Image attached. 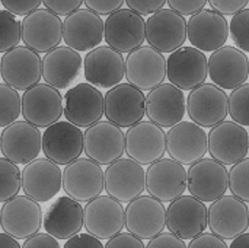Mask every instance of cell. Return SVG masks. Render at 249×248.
I'll return each mask as SVG.
<instances>
[{
    "instance_id": "obj_1",
    "label": "cell",
    "mask_w": 249,
    "mask_h": 248,
    "mask_svg": "<svg viewBox=\"0 0 249 248\" xmlns=\"http://www.w3.org/2000/svg\"><path fill=\"white\" fill-rule=\"evenodd\" d=\"M207 227L216 237L231 241L248 231V203L235 196H226L212 202L207 209Z\"/></svg>"
},
{
    "instance_id": "obj_2",
    "label": "cell",
    "mask_w": 249,
    "mask_h": 248,
    "mask_svg": "<svg viewBox=\"0 0 249 248\" xmlns=\"http://www.w3.org/2000/svg\"><path fill=\"white\" fill-rule=\"evenodd\" d=\"M124 77L140 91H152L166 79V58L150 45H142L124 60Z\"/></svg>"
},
{
    "instance_id": "obj_3",
    "label": "cell",
    "mask_w": 249,
    "mask_h": 248,
    "mask_svg": "<svg viewBox=\"0 0 249 248\" xmlns=\"http://www.w3.org/2000/svg\"><path fill=\"white\" fill-rule=\"evenodd\" d=\"M0 77L10 88L26 91L42 79V60L34 50L16 45L1 57Z\"/></svg>"
},
{
    "instance_id": "obj_4",
    "label": "cell",
    "mask_w": 249,
    "mask_h": 248,
    "mask_svg": "<svg viewBox=\"0 0 249 248\" xmlns=\"http://www.w3.org/2000/svg\"><path fill=\"white\" fill-rule=\"evenodd\" d=\"M42 209L28 196H15L0 209V228L15 240H26L39 232L42 227Z\"/></svg>"
},
{
    "instance_id": "obj_5",
    "label": "cell",
    "mask_w": 249,
    "mask_h": 248,
    "mask_svg": "<svg viewBox=\"0 0 249 248\" xmlns=\"http://www.w3.org/2000/svg\"><path fill=\"white\" fill-rule=\"evenodd\" d=\"M20 39L35 53H48L63 39V20L48 9H36L20 22Z\"/></svg>"
},
{
    "instance_id": "obj_6",
    "label": "cell",
    "mask_w": 249,
    "mask_h": 248,
    "mask_svg": "<svg viewBox=\"0 0 249 248\" xmlns=\"http://www.w3.org/2000/svg\"><path fill=\"white\" fill-rule=\"evenodd\" d=\"M144 18L131 9H118L104 22V38L108 47L121 54L131 53L143 45L146 38Z\"/></svg>"
},
{
    "instance_id": "obj_7",
    "label": "cell",
    "mask_w": 249,
    "mask_h": 248,
    "mask_svg": "<svg viewBox=\"0 0 249 248\" xmlns=\"http://www.w3.org/2000/svg\"><path fill=\"white\" fill-rule=\"evenodd\" d=\"M144 114L146 96L130 83H118L104 96V115L121 129L142 121Z\"/></svg>"
},
{
    "instance_id": "obj_8",
    "label": "cell",
    "mask_w": 249,
    "mask_h": 248,
    "mask_svg": "<svg viewBox=\"0 0 249 248\" xmlns=\"http://www.w3.org/2000/svg\"><path fill=\"white\" fill-rule=\"evenodd\" d=\"M165 227L178 238L190 241L207 229V206L193 196L182 194L169 202Z\"/></svg>"
},
{
    "instance_id": "obj_9",
    "label": "cell",
    "mask_w": 249,
    "mask_h": 248,
    "mask_svg": "<svg viewBox=\"0 0 249 248\" xmlns=\"http://www.w3.org/2000/svg\"><path fill=\"white\" fill-rule=\"evenodd\" d=\"M83 227L99 241H108L124 229V208L111 196H98L83 208Z\"/></svg>"
},
{
    "instance_id": "obj_10",
    "label": "cell",
    "mask_w": 249,
    "mask_h": 248,
    "mask_svg": "<svg viewBox=\"0 0 249 248\" xmlns=\"http://www.w3.org/2000/svg\"><path fill=\"white\" fill-rule=\"evenodd\" d=\"M166 208L152 196H139L124 209V228L134 237L152 240L165 229Z\"/></svg>"
},
{
    "instance_id": "obj_11",
    "label": "cell",
    "mask_w": 249,
    "mask_h": 248,
    "mask_svg": "<svg viewBox=\"0 0 249 248\" xmlns=\"http://www.w3.org/2000/svg\"><path fill=\"white\" fill-rule=\"evenodd\" d=\"M146 41L165 54L178 50L187 41V19L172 9H159L146 20Z\"/></svg>"
},
{
    "instance_id": "obj_12",
    "label": "cell",
    "mask_w": 249,
    "mask_h": 248,
    "mask_svg": "<svg viewBox=\"0 0 249 248\" xmlns=\"http://www.w3.org/2000/svg\"><path fill=\"white\" fill-rule=\"evenodd\" d=\"M20 101L25 121L38 129H47L63 115V96L58 89L47 83H36L26 89Z\"/></svg>"
},
{
    "instance_id": "obj_13",
    "label": "cell",
    "mask_w": 249,
    "mask_h": 248,
    "mask_svg": "<svg viewBox=\"0 0 249 248\" xmlns=\"http://www.w3.org/2000/svg\"><path fill=\"white\" fill-rule=\"evenodd\" d=\"M124 152L140 165H150L166 152V133L152 121H139L124 133Z\"/></svg>"
},
{
    "instance_id": "obj_14",
    "label": "cell",
    "mask_w": 249,
    "mask_h": 248,
    "mask_svg": "<svg viewBox=\"0 0 249 248\" xmlns=\"http://www.w3.org/2000/svg\"><path fill=\"white\" fill-rule=\"evenodd\" d=\"M61 187L73 200L89 202L104 191V170L89 158H77L66 165Z\"/></svg>"
},
{
    "instance_id": "obj_15",
    "label": "cell",
    "mask_w": 249,
    "mask_h": 248,
    "mask_svg": "<svg viewBox=\"0 0 249 248\" xmlns=\"http://www.w3.org/2000/svg\"><path fill=\"white\" fill-rule=\"evenodd\" d=\"M20 183L25 196L36 203H47L60 193L63 171L53 161L36 158L20 170Z\"/></svg>"
},
{
    "instance_id": "obj_16",
    "label": "cell",
    "mask_w": 249,
    "mask_h": 248,
    "mask_svg": "<svg viewBox=\"0 0 249 248\" xmlns=\"http://www.w3.org/2000/svg\"><path fill=\"white\" fill-rule=\"evenodd\" d=\"M248 132L244 126L235 121H222L212 127L207 134V152L212 159L223 164L233 165L248 156Z\"/></svg>"
},
{
    "instance_id": "obj_17",
    "label": "cell",
    "mask_w": 249,
    "mask_h": 248,
    "mask_svg": "<svg viewBox=\"0 0 249 248\" xmlns=\"http://www.w3.org/2000/svg\"><path fill=\"white\" fill-rule=\"evenodd\" d=\"M249 61L247 54L236 47L223 45L207 60V77L220 89H236L247 83Z\"/></svg>"
},
{
    "instance_id": "obj_18",
    "label": "cell",
    "mask_w": 249,
    "mask_h": 248,
    "mask_svg": "<svg viewBox=\"0 0 249 248\" xmlns=\"http://www.w3.org/2000/svg\"><path fill=\"white\" fill-rule=\"evenodd\" d=\"M125 149L121 127L111 121H98L83 133V151L98 165H109L123 158Z\"/></svg>"
},
{
    "instance_id": "obj_19",
    "label": "cell",
    "mask_w": 249,
    "mask_h": 248,
    "mask_svg": "<svg viewBox=\"0 0 249 248\" xmlns=\"http://www.w3.org/2000/svg\"><path fill=\"white\" fill-rule=\"evenodd\" d=\"M144 189L159 202H172L187 190V170L174 159H159L144 172Z\"/></svg>"
},
{
    "instance_id": "obj_20",
    "label": "cell",
    "mask_w": 249,
    "mask_h": 248,
    "mask_svg": "<svg viewBox=\"0 0 249 248\" xmlns=\"http://www.w3.org/2000/svg\"><path fill=\"white\" fill-rule=\"evenodd\" d=\"M169 83L181 91H191L207 79V57L194 47H179L172 51L166 61Z\"/></svg>"
},
{
    "instance_id": "obj_21",
    "label": "cell",
    "mask_w": 249,
    "mask_h": 248,
    "mask_svg": "<svg viewBox=\"0 0 249 248\" xmlns=\"http://www.w3.org/2000/svg\"><path fill=\"white\" fill-rule=\"evenodd\" d=\"M63 114L76 127H89L104 117V95L88 82L79 83L64 94Z\"/></svg>"
},
{
    "instance_id": "obj_22",
    "label": "cell",
    "mask_w": 249,
    "mask_h": 248,
    "mask_svg": "<svg viewBox=\"0 0 249 248\" xmlns=\"http://www.w3.org/2000/svg\"><path fill=\"white\" fill-rule=\"evenodd\" d=\"M104 190L120 203H130L144 191V168L130 158H120L104 171Z\"/></svg>"
},
{
    "instance_id": "obj_23",
    "label": "cell",
    "mask_w": 249,
    "mask_h": 248,
    "mask_svg": "<svg viewBox=\"0 0 249 248\" xmlns=\"http://www.w3.org/2000/svg\"><path fill=\"white\" fill-rule=\"evenodd\" d=\"M187 38L191 47L203 53H213L226 44L229 38V23L219 12L201 9L188 19Z\"/></svg>"
},
{
    "instance_id": "obj_24",
    "label": "cell",
    "mask_w": 249,
    "mask_h": 248,
    "mask_svg": "<svg viewBox=\"0 0 249 248\" xmlns=\"http://www.w3.org/2000/svg\"><path fill=\"white\" fill-rule=\"evenodd\" d=\"M187 114L193 123L213 127L228 117V95L213 83H201L190 91L187 98Z\"/></svg>"
},
{
    "instance_id": "obj_25",
    "label": "cell",
    "mask_w": 249,
    "mask_h": 248,
    "mask_svg": "<svg viewBox=\"0 0 249 248\" xmlns=\"http://www.w3.org/2000/svg\"><path fill=\"white\" fill-rule=\"evenodd\" d=\"M41 151L54 164L67 165L80 158L83 152V133L69 121H57L45 129L41 139Z\"/></svg>"
},
{
    "instance_id": "obj_26",
    "label": "cell",
    "mask_w": 249,
    "mask_h": 248,
    "mask_svg": "<svg viewBox=\"0 0 249 248\" xmlns=\"http://www.w3.org/2000/svg\"><path fill=\"white\" fill-rule=\"evenodd\" d=\"M187 189L190 194L203 203H212L226 194L228 170L226 165L203 158L187 170Z\"/></svg>"
},
{
    "instance_id": "obj_27",
    "label": "cell",
    "mask_w": 249,
    "mask_h": 248,
    "mask_svg": "<svg viewBox=\"0 0 249 248\" xmlns=\"http://www.w3.org/2000/svg\"><path fill=\"white\" fill-rule=\"evenodd\" d=\"M41 139L38 127L28 121H15L0 134V152L16 165H26L39 156Z\"/></svg>"
},
{
    "instance_id": "obj_28",
    "label": "cell",
    "mask_w": 249,
    "mask_h": 248,
    "mask_svg": "<svg viewBox=\"0 0 249 248\" xmlns=\"http://www.w3.org/2000/svg\"><path fill=\"white\" fill-rule=\"evenodd\" d=\"M166 151L181 165H193L207 153V133L193 121H179L166 134Z\"/></svg>"
},
{
    "instance_id": "obj_29",
    "label": "cell",
    "mask_w": 249,
    "mask_h": 248,
    "mask_svg": "<svg viewBox=\"0 0 249 248\" xmlns=\"http://www.w3.org/2000/svg\"><path fill=\"white\" fill-rule=\"evenodd\" d=\"M63 39L77 53L96 48L104 39V20L89 9L79 7L63 22Z\"/></svg>"
},
{
    "instance_id": "obj_30",
    "label": "cell",
    "mask_w": 249,
    "mask_h": 248,
    "mask_svg": "<svg viewBox=\"0 0 249 248\" xmlns=\"http://www.w3.org/2000/svg\"><path fill=\"white\" fill-rule=\"evenodd\" d=\"M83 73L88 83L101 89H111L124 79V57L108 45H98L86 54Z\"/></svg>"
},
{
    "instance_id": "obj_31",
    "label": "cell",
    "mask_w": 249,
    "mask_h": 248,
    "mask_svg": "<svg viewBox=\"0 0 249 248\" xmlns=\"http://www.w3.org/2000/svg\"><path fill=\"white\" fill-rule=\"evenodd\" d=\"M187 114L184 91L172 83H162L146 96V115L159 127H172L182 121Z\"/></svg>"
},
{
    "instance_id": "obj_32",
    "label": "cell",
    "mask_w": 249,
    "mask_h": 248,
    "mask_svg": "<svg viewBox=\"0 0 249 248\" xmlns=\"http://www.w3.org/2000/svg\"><path fill=\"white\" fill-rule=\"evenodd\" d=\"M42 227L55 240L67 241L83 228V206L69 196H61L48 208Z\"/></svg>"
},
{
    "instance_id": "obj_33",
    "label": "cell",
    "mask_w": 249,
    "mask_h": 248,
    "mask_svg": "<svg viewBox=\"0 0 249 248\" xmlns=\"http://www.w3.org/2000/svg\"><path fill=\"white\" fill-rule=\"evenodd\" d=\"M82 57L70 47H55L42 58V79L55 89H67L79 76Z\"/></svg>"
},
{
    "instance_id": "obj_34",
    "label": "cell",
    "mask_w": 249,
    "mask_h": 248,
    "mask_svg": "<svg viewBox=\"0 0 249 248\" xmlns=\"http://www.w3.org/2000/svg\"><path fill=\"white\" fill-rule=\"evenodd\" d=\"M20 189V170L4 156L0 158V203L18 196Z\"/></svg>"
},
{
    "instance_id": "obj_35",
    "label": "cell",
    "mask_w": 249,
    "mask_h": 248,
    "mask_svg": "<svg viewBox=\"0 0 249 248\" xmlns=\"http://www.w3.org/2000/svg\"><path fill=\"white\" fill-rule=\"evenodd\" d=\"M22 114V101L16 89L6 83H0V127H6L18 121Z\"/></svg>"
},
{
    "instance_id": "obj_36",
    "label": "cell",
    "mask_w": 249,
    "mask_h": 248,
    "mask_svg": "<svg viewBox=\"0 0 249 248\" xmlns=\"http://www.w3.org/2000/svg\"><path fill=\"white\" fill-rule=\"evenodd\" d=\"M228 189L232 196L239 200L249 202V159L244 158L242 161L232 165L228 171Z\"/></svg>"
},
{
    "instance_id": "obj_37",
    "label": "cell",
    "mask_w": 249,
    "mask_h": 248,
    "mask_svg": "<svg viewBox=\"0 0 249 248\" xmlns=\"http://www.w3.org/2000/svg\"><path fill=\"white\" fill-rule=\"evenodd\" d=\"M20 42V22L19 19L7 12L0 9V53H7Z\"/></svg>"
},
{
    "instance_id": "obj_38",
    "label": "cell",
    "mask_w": 249,
    "mask_h": 248,
    "mask_svg": "<svg viewBox=\"0 0 249 248\" xmlns=\"http://www.w3.org/2000/svg\"><path fill=\"white\" fill-rule=\"evenodd\" d=\"M248 99H249V85L244 83L232 91L231 96H228V115L232 117V121H235L239 126H248L249 113H248Z\"/></svg>"
},
{
    "instance_id": "obj_39",
    "label": "cell",
    "mask_w": 249,
    "mask_h": 248,
    "mask_svg": "<svg viewBox=\"0 0 249 248\" xmlns=\"http://www.w3.org/2000/svg\"><path fill=\"white\" fill-rule=\"evenodd\" d=\"M248 23H249V9H242L236 15H233L231 23H229V34L232 37V41L238 45L241 51L245 54L249 51V38H248Z\"/></svg>"
},
{
    "instance_id": "obj_40",
    "label": "cell",
    "mask_w": 249,
    "mask_h": 248,
    "mask_svg": "<svg viewBox=\"0 0 249 248\" xmlns=\"http://www.w3.org/2000/svg\"><path fill=\"white\" fill-rule=\"evenodd\" d=\"M3 7L15 16H26L36 10L42 0H0Z\"/></svg>"
},
{
    "instance_id": "obj_41",
    "label": "cell",
    "mask_w": 249,
    "mask_h": 248,
    "mask_svg": "<svg viewBox=\"0 0 249 248\" xmlns=\"http://www.w3.org/2000/svg\"><path fill=\"white\" fill-rule=\"evenodd\" d=\"M169 4V9L174 12L182 15V16H191L201 9L206 7L207 0H166Z\"/></svg>"
},
{
    "instance_id": "obj_42",
    "label": "cell",
    "mask_w": 249,
    "mask_h": 248,
    "mask_svg": "<svg viewBox=\"0 0 249 248\" xmlns=\"http://www.w3.org/2000/svg\"><path fill=\"white\" fill-rule=\"evenodd\" d=\"M45 9L51 10L58 16H67L71 12L77 10L83 0H42Z\"/></svg>"
},
{
    "instance_id": "obj_43",
    "label": "cell",
    "mask_w": 249,
    "mask_h": 248,
    "mask_svg": "<svg viewBox=\"0 0 249 248\" xmlns=\"http://www.w3.org/2000/svg\"><path fill=\"white\" fill-rule=\"evenodd\" d=\"M124 3L133 12L144 16V15H152L159 9H162L166 0H124Z\"/></svg>"
},
{
    "instance_id": "obj_44",
    "label": "cell",
    "mask_w": 249,
    "mask_h": 248,
    "mask_svg": "<svg viewBox=\"0 0 249 248\" xmlns=\"http://www.w3.org/2000/svg\"><path fill=\"white\" fill-rule=\"evenodd\" d=\"M86 9L95 12L96 15H111L123 7L124 0H83Z\"/></svg>"
},
{
    "instance_id": "obj_45",
    "label": "cell",
    "mask_w": 249,
    "mask_h": 248,
    "mask_svg": "<svg viewBox=\"0 0 249 248\" xmlns=\"http://www.w3.org/2000/svg\"><path fill=\"white\" fill-rule=\"evenodd\" d=\"M213 10L219 12L220 15H236L242 9L248 6V0H207Z\"/></svg>"
},
{
    "instance_id": "obj_46",
    "label": "cell",
    "mask_w": 249,
    "mask_h": 248,
    "mask_svg": "<svg viewBox=\"0 0 249 248\" xmlns=\"http://www.w3.org/2000/svg\"><path fill=\"white\" fill-rule=\"evenodd\" d=\"M104 248H146L143 241L130 232H120L118 235L109 238Z\"/></svg>"
},
{
    "instance_id": "obj_47",
    "label": "cell",
    "mask_w": 249,
    "mask_h": 248,
    "mask_svg": "<svg viewBox=\"0 0 249 248\" xmlns=\"http://www.w3.org/2000/svg\"><path fill=\"white\" fill-rule=\"evenodd\" d=\"M146 248H187V244L184 243V240L171 232H160L155 238L149 240Z\"/></svg>"
},
{
    "instance_id": "obj_48",
    "label": "cell",
    "mask_w": 249,
    "mask_h": 248,
    "mask_svg": "<svg viewBox=\"0 0 249 248\" xmlns=\"http://www.w3.org/2000/svg\"><path fill=\"white\" fill-rule=\"evenodd\" d=\"M187 248H229L226 241L216 237L214 234H200L198 237L193 238Z\"/></svg>"
},
{
    "instance_id": "obj_49",
    "label": "cell",
    "mask_w": 249,
    "mask_h": 248,
    "mask_svg": "<svg viewBox=\"0 0 249 248\" xmlns=\"http://www.w3.org/2000/svg\"><path fill=\"white\" fill-rule=\"evenodd\" d=\"M20 248H61L58 240H55L54 237H51L50 234H35L29 238H26V241L23 243V246Z\"/></svg>"
},
{
    "instance_id": "obj_50",
    "label": "cell",
    "mask_w": 249,
    "mask_h": 248,
    "mask_svg": "<svg viewBox=\"0 0 249 248\" xmlns=\"http://www.w3.org/2000/svg\"><path fill=\"white\" fill-rule=\"evenodd\" d=\"M63 248H104L101 241L90 234H77L71 238H69Z\"/></svg>"
},
{
    "instance_id": "obj_51",
    "label": "cell",
    "mask_w": 249,
    "mask_h": 248,
    "mask_svg": "<svg viewBox=\"0 0 249 248\" xmlns=\"http://www.w3.org/2000/svg\"><path fill=\"white\" fill-rule=\"evenodd\" d=\"M0 248H20V246L18 240L12 238L4 232H0Z\"/></svg>"
},
{
    "instance_id": "obj_52",
    "label": "cell",
    "mask_w": 249,
    "mask_h": 248,
    "mask_svg": "<svg viewBox=\"0 0 249 248\" xmlns=\"http://www.w3.org/2000/svg\"><path fill=\"white\" fill-rule=\"evenodd\" d=\"M229 248H249V234L244 232L242 235L236 237Z\"/></svg>"
}]
</instances>
